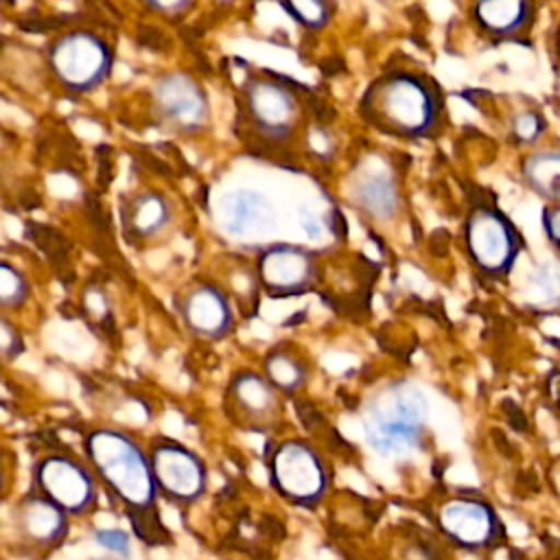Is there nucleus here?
<instances>
[{"mask_svg":"<svg viewBox=\"0 0 560 560\" xmlns=\"http://www.w3.org/2000/svg\"><path fill=\"white\" fill-rule=\"evenodd\" d=\"M464 249L477 273L501 280L516 265L521 234L494 203L481 201L464 219Z\"/></svg>","mask_w":560,"mask_h":560,"instance_id":"nucleus-6","label":"nucleus"},{"mask_svg":"<svg viewBox=\"0 0 560 560\" xmlns=\"http://www.w3.org/2000/svg\"><path fill=\"white\" fill-rule=\"evenodd\" d=\"M262 376L282 394H295L308 378L306 361L289 346L271 348L262 359Z\"/></svg>","mask_w":560,"mask_h":560,"instance_id":"nucleus-21","label":"nucleus"},{"mask_svg":"<svg viewBox=\"0 0 560 560\" xmlns=\"http://www.w3.org/2000/svg\"><path fill=\"white\" fill-rule=\"evenodd\" d=\"M510 133H512L514 142L521 144V147H527V149L538 147V142L545 136L542 114L538 109H532V107L514 112L512 120H510Z\"/></svg>","mask_w":560,"mask_h":560,"instance_id":"nucleus-25","label":"nucleus"},{"mask_svg":"<svg viewBox=\"0 0 560 560\" xmlns=\"http://www.w3.org/2000/svg\"><path fill=\"white\" fill-rule=\"evenodd\" d=\"M33 298L28 276L11 260L0 258V313L13 315L22 311Z\"/></svg>","mask_w":560,"mask_h":560,"instance_id":"nucleus-23","label":"nucleus"},{"mask_svg":"<svg viewBox=\"0 0 560 560\" xmlns=\"http://www.w3.org/2000/svg\"><path fill=\"white\" fill-rule=\"evenodd\" d=\"M33 490L50 499L70 518L90 514L101 497V486L90 464L72 453H46L33 464Z\"/></svg>","mask_w":560,"mask_h":560,"instance_id":"nucleus-9","label":"nucleus"},{"mask_svg":"<svg viewBox=\"0 0 560 560\" xmlns=\"http://www.w3.org/2000/svg\"><path fill=\"white\" fill-rule=\"evenodd\" d=\"M269 481L289 503L311 508L328 490V468L317 448L302 438L280 440L269 453Z\"/></svg>","mask_w":560,"mask_h":560,"instance_id":"nucleus-8","label":"nucleus"},{"mask_svg":"<svg viewBox=\"0 0 560 560\" xmlns=\"http://www.w3.org/2000/svg\"><path fill=\"white\" fill-rule=\"evenodd\" d=\"M149 107L164 129L192 136L208 127L210 103L201 83L182 70H171L153 79L149 88Z\"/></svg>","mask_w":560,"mask_h":560,"instance_id":"nucleus-10","label":"nucleus"},{"mask_svg":"<svg viewBox=\"0 0 560 560\" xmlns=\"http://www.w3.org/2000/svg\"><path fill=\"white\" fill-rule=\"evenodd\" d=\"M378 2H394V0H378Z\"/></svg>","mask_w":560,"mask_h":560,"instance_id":"nucleus-35","label":"nucleus"},{"mask_svg":"<svg viewBox=\"0 0 560 560\" xmlns=\"http://www.w3.org/2000/svg\"><path fill=\"white\" fill-rule=\"evenodd\" d=\"M147 453L162 499L186 508L203 497L208 488V468L192 448L173 438H155L147 446Z\"/></svg>","mask_w":560,"mask_h":560,"instance_id":"nucleus-11","label":"nucleus"},{"mask_svg":"<svg viewBox=\"0 0 560 560\" xmlns=\"http://www.w3.org/2000/svg\"><path fill=\"white\" fill-rule=\"evenodd\" d=\"M175 221L173 201L155 188H144L127 199L120 223L129 241L138 245H149L162 238Z\"/></svg>","mask_w":560,"mask_h":560,"instance_id":"nucleus-19","label":"nucleus"},{"mask_svg":"<svg viewBox=\"0 0 560 560\" xmlns=\"http://www.w3.org/2000/svg\"><path fill=\"white\" fill-rule=\"evenodd\" d=\"M182 326L197 339L219 341L234 328V302L230 293L212 280H195L175 298Z\"/></svg>","mask_w":560,"mask_h":560,"instance_id":"nucleus-14","label":"nucleus"},{"mask_svg":"<svg viewBox=\"0 0 560 560\" xmlns=\"http://www.w3.org/2000/svg\"><path fill=\"white\" fill-rule=\"evenodd\" d=\"M83 459L101 490L125 512L144 545H164L168 532L158 512V488L147 448L125 429L96 424L83 435Z\"/></svg>","mask_w":560,"mask_h":560,"instance_id":"nucleus-1","label":"nucleus"},{"mask_svg":"<svg viewBox=\"0 0 560 560\" xmlns=\"http://www.w3.org/2000/svg\"><path fill=\"white\" fill-rule=\"evenodd\" d=\"M241 112L247 129L256 138L265 142H284L302 122L304 101L287 79L252 74L241 88Z\"/></svg>","mask_w":560,"mask_h":560,"instance_id":"nucleus-5","label":"nucleus"},{"mask_svg":"<svg viewBox=\"0 0 560 560\" xmlns=\"http://www.w3.org/2000/svg\"><path fill=\"white\" fill-rule=\"evenodd\" d=\"M534 20V0H472L470 4V22L490 42H518Z\"/></svg>","mask_w":560,"mask_h":560,"instance_id":"nucleus-18","label":"nucleus"},{"mask_svg":"<svg viewBox=\"0 0 560 560\" xmlns=\"http://www.w3.org/2000/svg\"><path fill=\"white\" fill-rule=\"evenodd\" d=\"M9 488H11V472L4 457L0 455V501H4V497L9 494Z\"/></svg>","mask_w":560,"mask_h":560,"instance_id":"nucleus-30","label":"nucleus"},{"mask_svg":"<svg viewBox=\"0 0 560 560\" xmlns=\"http://www.w3.org/2000/svg\"><path fill=\"white\" fill-rule=\"evenodd\" d=\"M553 400H556V407L560 409V376L556 378V385H553Z\"/></svg>","mask_w":560,"mask_h":560,"instance_id":"nucleus-32","label":"nucleus"},{"mask_svg":"<svg viewBox=\"0 0 560 560\" xmlns=\"http://www.w3.org/2000/svg\"><path fill=\"white\" fill-rule=\"evenodd\" d=\"M551 52H553L556 63L560 66V22H558V26H556V31L551 35Z\"/></svg>","mask_w":560,"mask_h":560,"instance_id":"nucleus-31","label":"nucleus"},{"mask_svg":"<svg viewBox=\"0 0 560 560\" xmlns=\"http://www.w3.org/2000/svg\"><path fill=\"white\" fill-rule=\"evenodd\" d=\"M258 287L271 298L308 293L319 278L317 254L300 243L273 241L258 249L254 260Z\"/></svg>","mask_w":560,"mask_h":560,"instance_id":"nucleus-12","label":"nucleus"},{"mask_svg":"<svg viewBox=\"0 0 560 560\" xmlns=\"http://www.w3.org/2000/svg\"><path fill=\"white\" fill-rule=\"evenodd\" d=\"M114 48L107 37L88 26L59 31L44 50L46 79L66 94H90L112 74Z\"/></svg>","mask_w":560,"mask_h":560,"instance_id":"nucleus-4","label":"nucleus"},{"mask_svg":"<svg viewBox=\"0 0 560 560\" xmlns=\"http://www.w3.org/2000/svg\"><path fill=\"white\" fill-rule=\"evenodd\" d=\"M359 114L376 131L398 140H427L444 125V96L438 83L398 68L376 77L359 101Z\"/></svg>","mask_w":560,"mask_h":560,"instance_id":"nucleus-2","label":"nucleus"},{"mask_svg":"<svg viewBox=\"0 0 560 560\" xmlns=\"http://www.w3.org/2000/svg\"><path fill=\"white\" fill-rule=\"evenodd\" d=\"M147 11L162 18H182L190 11L195 0H138Z\"/></svg>","mask_w":560,"mask_h":560,"instance_id":"nucleus-29","label":"nucleus"},{"mask_svg":"<svg viewBox=\"0 0 560 560\" xmlns=\"http://www.w3.org/2000/svg\"><path fill=\"white\" fill-rule=\"evenodd\" d=\"M24 352V335L11 315L0 313V363H11Z\"/></svg>","mask_w":560,"mask_h":560,"instance_id":"nucleus-26","label":"nucleus"},{"mask_svg":"<svg viewBox=\"0 0 560 560\" xmlns=\"http://www.w3.org/2000/svg\"><path fill=\"white\" fill-rule=\"evenodd\" d=\"M540 228L551 245V249L560 256V203H545L540 212Z\"/></svg>","mask_w":560,"mask_h":560,"instance_id":"nucleus-28","label":"nucleus"},{"mask_svg":"<svg viewBox=\"0 0 560 560\" xmlns=\"http://www.w3.org/2000/svg\"><path fill=\"white\" fill-rule=\"evenodd\" d=\"M280 392L262 376V372L238 370L225 389V409L241 427L265 431L271 429L282 411Z\"/></svg>","mask_w":560,"mask_h":560,"instance_id":"nucleus-16","label":"nucleus"},{"mask_svg":"<svg viewBox=\"0 0 560 560\" xmlns=\"http://www.w3.org/2000/svg\"><path fill=\"white\" fill-rule=\"evenodd\" d=\"M523 184L545 203H560V147H532L518 162Z\"/></svg>","mask_w":560,"mask_h":560,"instance_id":"nucleus-20","label":"nucleus"},{"mask_svg":"<svg viewBox=\"0 0 560 560\" xmlns=\"http://www.w3.org/2000/svg\"><path fill=\"white\" fill-rule=\"evenodd\" d=\"M438 527L446 540L466 549L483 551L501 538V518L477 494H453L438 510Z\"/></svg>","mask_w":560,"mask_h":560,"instance_id":"nucleus-15","label":"nucleus"},{"mask_svg":"<svg viewBox=\"0 0 560 560\" xmlns=\"http://www.w3.org/2000/svg\"><path fill=\"white\" fill-rule=\"evenodd\" d=\"M90 560H118V558H114V556H96V558H90Z\"/></svg>","mask_w":560,"mask_h":560,"instance_id":"nucleus-33","label":"nucleus"},{"mask_svg":"<svg viewBox=\"0 0 560 560\" xmlns=\"http://www.w3.org/2000/svg\"><path fill=\"white\" fill-rule=\"evenodd\" d=\"M212 217L223 236L238 245H256L258 249L273 243L280 221L276 199L249 184L228 186L212 201Z\"/></svg>","mask_w":560,"mask_h":560,"instance_id":"nucleus-7","label":"nucleus"},{"mask_svg":"<svg viewBox=\"0 0 560 560\" xmlns=\"http://www.w3.org/2000/svg\"><path fill=\"white\" fill-rule=\"evenodd\" d=\"M2 368H4V365H2V363H0V378H2Z\"/></svg>","mask_w":560,"mask_h":560,"instance_id":"nucleus-34","label":"nucleus"},{"mask_svg":"<svg viewBox=\"0 0 560 560\" xmlns=\"http://www.w3.org/2000/svg\"><path fill=\"white\" fill-rule=\"evenodd\" d=\"M350 203L370 221H392L398 214L400 195L392 171L381 162L357 166L348 182Z\"/></svg>","mask_w":560,"mask_h":560,"instance_id":"nucleus-17","label":"nucleus"},{"mask_svg":"<svg viewBox=\"0 0 560 560\" xmlns=\"http://www.w3.org/2000/svg\"><path fill=\"white\" fill-rule=\"evenodd\" d=\"M94 542L101 547L107 556H114L118 560H127L131 556V536L120 527H103L94 532Z\"/></svg>","mask_w":560,"mask_h":560,"instance_id":"nucleus-27","label":"nucleus"},{"mask_svg":"<svg viewBox=\"0 0 560 560\" xmlns=\"http://www.w3.org/2000/svg\"><path fill=\"white\" fill-rule=\"evenodd\" d=\"M282 9L308 31L324 28L332 18V2L330 0H280Z\"/></svg>","mask_w":560,"mask_h":560,"instance_id":"nucleus-24","label":"nucleus"},{"mask_svg":"<svg viewBox=\"0 0 560 560\" xmlns=\"http://www.w3.org/2000/svg\"><path fill=\"white\" fill-rule=\"evenodd\" d=\"M15 540L31 558H46L59 549L70 534V516L50 499L31 490L11 510Z\"/></svg>","mask_w":560,"mask_h":560,"instance_id":"nucleus-13","label":"nucleus"},{"mask_svg":"<svg viewBox=\"0 0 560 560\" xmlns=\"http://www.w3.org/2000/svg\"><path fill=\"white\" fill-rule=\"evenodd\" d=\"M521 298L532 311H560V267L556 262L536 265L521 284Z\"/></svg>","mask_w":560,"mask_h":560,"instance_id":"nucleus-22","label":"nucleus"},{"mask_svg":"<svg viewBox=\"0 0 560 560\" xmlns=\"http://www.w3.org/2000/svg\"><path fill=\"white\" fill-rule=\"evenodd\" d=\"M429 402L411 381L378 387L363 407V435L381 457H402L424 442Z\"/></svg>","mask_w":560,"mask_h":560,"instance_id":"nucleus-3","label":"nucleus"}]
</instances>
